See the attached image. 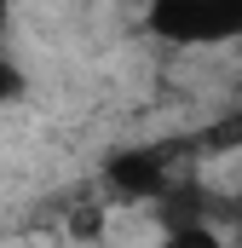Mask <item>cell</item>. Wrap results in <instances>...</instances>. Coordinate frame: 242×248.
<instances>
[{
  "instance_id": "cell-1",
  "label": "cell",
  "mask_w": 242,
  "mask_h": 248,
  "mask_svg": "<svg viewBox=\"0 0 242 248\" xmlns=\"http://www.w3.org/2000/svg\"><path fill=\"white\" fill-rule=\"evenodd\" d=\"M150 29L179 46L242 41V0H150Z\"/></svg>"
},
{
  "instance_id": "cell-2",
  "label": "cell",
  "mask_w": 242,
  "mask_h": 248,
  "mask_svg": "<svg viewBox=\"0 0 242 248\" xmlns=\"http://www.w3.org/2000/svg\"><path fill=\"white\" fill-rule=\"evenodd\" d=\"M104 179L110 190H121L127 202H162L173 190V144H133L116 150L104 162Z\"/></svg>"
},
{
  "instance_id": "cell-3",
  "label": "cell",
  "mask_w": 242,
  "mask_h": 248,
  "mask_svg": "<svg viewBox=\"0 0 242 248\" xmlns=\"http://www.w3.org/2000/svg\"><path fill=\"white\" fill-rule=\"evenodd\" d=\"M196 144H202V150H242V110L219 116V122L208 127V133H202Z\"/></svg>"
},
{
  "instance_id": "cell-4",
  "label": "cell",
  "mask_w": 242,
  "mask_h": 248,
  "mask_svg": "<svg viewBox=\"0 0 242 248\" xmlns=\"http://www.w3.org/2000/svg\"><path fill=\"white\" fill-rule=\"evenodd\" d=\"M162 248H225V237L202 219V225H173V231L162 237Z\"/></svg>"
},
{
  "instance_id": "cell-5",
  "label": "cell",
  "mask_w": 242,
  "mask_h": 248,
  "mask_svg": "<svg viewBox=\"0 0 242 248\" xmlns=\"http://www.w3.org/2000/svg\"><path fill=\"white\" fill-rule=\"evenodd\" d=\"M12 98H23V69L0 52V104H12Z\"/></svg>"
},
{
  "instance_id": "cell-6",
  "label": "cell",
  "mask_w": 242,
  "mask_h": 248,
  "mask_svg": "<svg viewBox=\"0 0 242 248\" xmlns=\"http://www.w3.org/2000/svg\"><path fill=\"white\" fill-rule=\"evenodd\" d=\"M6 12H12V0H0V29H6Z\"/></svg>"
},
{
  "instance_id": "cell-7",
  "label": "cell",
  "mask_w": 242,
  "mask_h": 248,
  "mask_svg": "<svg viewBox=\"0 0 242 248\" xmlns=\"http://www.w3.org/2000/svg\"><path fill=\"white\" fill-rule=\"evenodd\" d=\"M237 231H242V214H237Z\"/></svg>"
}]
</instances>
